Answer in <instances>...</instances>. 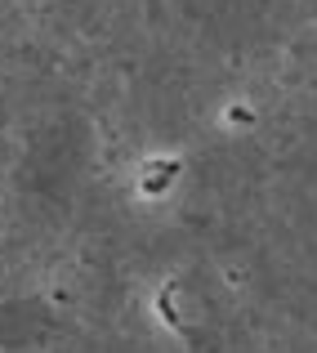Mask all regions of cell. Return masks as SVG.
<instances>
[{
  "mask_svg": "<svg viewBox=\"0 0 317 353\" xmlns=\"http://www.w3.org/2000/svg\"><path fill=\"white\" fill-rule=\"evenodd\" d=\"M179 174H183L179 157H147V161L139 165V192H143V197H165Z\"/></svg>",
  "mask_w": 317,
  "mask_h": 353,
  "instance_id": "1",
  "label": "cell"
}]
</instances>
